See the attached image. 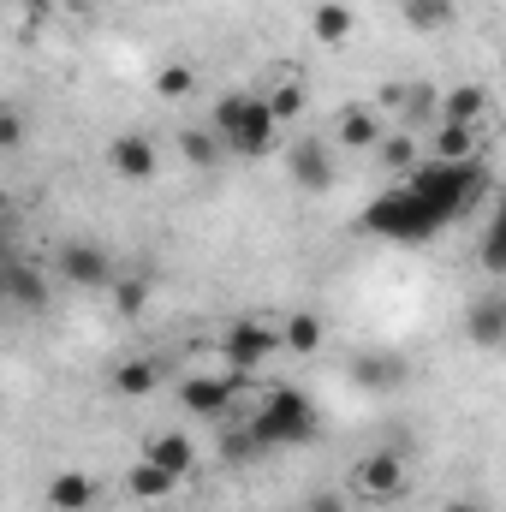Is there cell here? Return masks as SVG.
Wrapping results in <instances>:
<instances>
[{"mask_svg": "<svg viewBox=\"0 0 506 512\" xmlns=\"http://www.w3.org/2000/svg\"><path fill=\"white\" fill-rule=\"evenodd\" d=\"M292 185L298 191H328L334 185V161H328V149L322 143H292Z\"/></svg>", "mask_w": 506, "mask_h": 512, "instance_id": "cell-12", "label": "cell"}, {"mask_svg": "<svg viewBox=\"0 0 506 512\" xmlns=\"http://www.w3.org/2000/svg\"><path fill=\"white\" fill-rule=\"evenodd\" d=\"M155 161H161V155H155V143H149V137H137V131H126V137H114V143H108V167H114L120 179H149V173H155Z\"/></svg>", "mask_w": 506, "mask_h": 512, "instance_id": "cell-11", "label": "cell"}, {"mask_svg": "<svg viewBox=\"0 0 506 512\" xmlns=\"http://www.w3.org/2000/svg\"><path fill=\"white\" fill-rule=\"evenodd\" d=\"M209 137H215L221 155H233V161H262V155H274L280 126H274V114L262 108V96L233 90V96L215 102V114H209Z\"/></svg>", "mask_w": 506, "mask_h": 512, "instance_id": "cell-2", "label": "cell"}, {"mask_svg": "<svg viewBox=\"0 0 506 512\" xmlns=\"http://www.w3.org/2000/svg\"><path fill=\"white\" fill-rule=\"evenodd\" d=\"M48 507L54 512H90L96 507V483L84 471H60V477H48Z\"/></svg>", "mask_w": 506, "mask_h": 512, "instance_id": "cell-15", "label": "cell"}, {"mask_svg": "<svg viewBox=\"0 0 506 512\" xmlns=\"http://www.w3.org/2000/svg\"><path fill=\"white\" fill-rule=\"evenodd\" d=\"M352 483H358L364 501H399L405 495V459L399 453H364L358 471H352Z\"/></svg>", "mask_w": 506, "mask_h": 512, "instance_id": "cell-7", "label": "cell"}, {"mask_svg": "<svg viewBox=\"0 0 506 512\" xmlns=\"http://www.w3.org/2000/svg\"><path fill=\"white\" fill-rule=\"evenodd\" d=\"M447 512H489V507H483V501H453Z\"/></svg>", "mask_w": 506, "mask_h": 512, "instance_id": "cell-33", "label": "cell"}, {"mask_svg": "<svg viewBox=\"0 0 506 512\" xmlns=\"http://www.w3.org/2000/svg\"><path fill=\"white\" fill-rule=\"evenodd\" d=\"M304 512H346V495H334V489H322V495H310Z\"/></svg>", "mask_w": 506, "mask_h": 512, "instance_id": "cell-32", "label": "cell"}, {"mask_svg": "<svg viewBox=\"0 0 506 512\" xmlns=\"http://www.w3.org/2000/svg\"><path fill=\"white\" fill-rule=\"evenodd\" d=\"M346 36H352V6H340V0H322V6H316V42L340 48Z\"/></svg>", "mask_w": 506, "mask_h": 512, "instance_id": "cell-21", "label": "cell"}, {"mask_svg": "<svg viewBox=\"0 0 506 512\" xmlns=\"http://www.w3.org/2000/svg\"><path fill=\"white\" fill-rule=\"evenodd\" d=\"M399 12H405V24L423 30V36H435V30H447V24L459 18L453 0H399Z\"/></svg>", "mask_w": 506, "mask_h": 512, "instance_id": "cell-18", "label": "cell"}, {"mask_svg": "<svg viewBox=\"0 0 506 512\" xmlns=\"http://www.w3.org/2000/svg\"><path fill=\"white\" fill-rule=\"evenodd\" d=\"M0 245H6V233H0Z\"/></svg>", "mask_w": 506, "mask_h": 512, "instance_id": "cell-35", "label": "cell"}, {"mask_svg": "<svg viewBox=\"0 0 506 512\" xmlns=\"http://www.w3.org/2000/svg\"><path fill=\"white\" fill-rule=\"evenodd\" d=\"M280 352V328H268V322H233L227 334H221V358H227V376H256L268 358Z\"/></svg>", "mask_w": 506, "mask_h": 512, "instance_id": "cell-5", "label": "cell"}, {"mask_svg": "<svg viewBox=\"0 0 506 512\" xmlns=\"http://www.w3.org/2000/svg\"><path fill=\"white\" fill-rule=\"evenodd\" d=\"M381 161H387L393 173H411V161H417V143H411V137H393V143H381Z\"/></svg>", "mask_w": 506, "mask_h": 512, "instance_id": "cell-29", "label": "cell"}, {"mask_svg": "<svg viewBox=\"0 0 506 512\" xmlns=\"http://www.w3.org/2000/svg\"><path fill=\"white\" fill-rule=\"evenodd\" d=\"M340 143H346V149H376L381 143L376 114H370V108H346V114H340Z\"/></svg>", "mask_w": 506, "mask_h": 512, "instance_id": "cell-20", "label": "cell"}, {"mask_svg": "<svg viewBox=\"0 0 506 512\" xmlns=\"http://www.w3.org/2000/svg\"><path fill=\"white\" fill-rule=\"evenodd\" d=\"M191 84H197V72H191V66H167V72L155 78V90H161L167 102H179V96H191Z\"/></svg>", "mask_w": 506, "mask_h": 512, "instance_id": "cell-26", "label": "cell"}, {"mask_svg": "<svg viewBox=\"0 0 506 512\" xmlns=\"http://www.w3.org/2000/svg\"><path fill=\"white\" fill-rule=\"evenodd\" d=\"M262 108L274 114V126H286V120H298V114H304V84H274V90L262 96Z\"/></svg>", "mask_w": 506, "mask_h": 512, "instance_id": "cell-24", "label": "cell"}, {"mask_svg": "<svg viewBox=\"0 0 506 512\" xmlns=\"http://www.w3.org/2000/svg\"><path fill=\"white\" fill-rule=\"evenodd\" d=\"M179 149H185V161H191V167H221V143H215L209 131H185V137H179Z\"/></svg>", "mask_w": 506, "mask_h": 512, "instance_id": "cell-25", "label": "cell"}, {"mask_svg": "<svg viewBox=\"0 0 506 512\" xmlns=\"http://www.w3.org/2000/svg\"><path fill=\"white\" fill-rule=\"evenodd\" d=\"M227 459H239V465H245V459H256L251 429H233V435H227Z\"/></svg>", "mask_w": 506, "mask_h": 512, "instance_id": "cell-31", "label": "cell"}, {"mask_svg": "<svg viewBox=\"0 0 506 512\" xmlns=\"http://www.w3.org/2000/svg\"><path fill=\"white\" fill-rule=\"evenodd\" d=\"M322 340H328V328H322V316H310V310H298V316L280 328V346H286V352H298V358L322 352Z\"/></svg>", "mask_w": 506, "mask_h": 512, "instance_id": "cell-17", "label": "cell"}, {"mask_svg": "<svg viewBox=\"0 0 506 512\" xmlns=\"http://www.w3.org/2000/svg\"><path fill=\"white\" fill-rule=\"evenodd\" d=\"M155 382H161V370H155L149 358H131V364H120V370H114V387H120L126 399H149V393H155Z\"/></svg>", "mask_w": 506, "mask_h": 512, "instance_id": "cell-22", "label": "cell"}, {"mask_svg": "<svg viewBox=\"0 0 506 512\" xmlns=\"http://www.w3.org/2000/svg\"><path fill=\"white\" fill-rule=\"evenodd\" d=\"M114 298H120L126 316H137V310L149 304V280H137V274H131V280H114Z\"/></svg>", "mask_w": 506, "mask_h": 512, "instance_id": "cell-27", "label": "cell"}, {"mask_svg": "<svg viewBox=\"0 0 506 512\" xmlns=\"http://www.w3.org/2000/svg\"><path fill=\"white\" fill-rule=\"evenodd\" d=\"M173 489H179V477H167V471L149 465V459H137V465L126 471V495L131 501H167Z\"/></svg>", "mask_w": 506, "mask_h": 512, "instance_id": "cell-16", "label": "cell"}, {"mask_svg": "<svg viewBox=\"0 0 506 512\" xmlns=\"http://www.w3.org/2000/svg\"><path fill=\"white\" fill-rule=\"evenodd\" d=\"M483 268H489V274H501V268H506V256H501V227H489V233H483Z\"/></svg>", "mask_w": 506, "mask_h": 512, "instance_id": "cell-30", "label": "cell"}, {"mask_svg": "<svg viewBox=\"0 0 506 512\" xmlns=\"http://www.w3.org/2000/svg\"><path fill=\"white\" fill-rule=\"evenodd\" d=\"M256 441V453H286V447H304L316 429H322V411L310 393L298 387H268V399L256 405V417L245 423Z\"/></svg>", "mask_w": 506, "mask_h": 512, "instance_id": "cell-3", "label": "cell"}, {"mask_svg": "<svg viewBox=\"0 0 506 512\" xmlns=\"http://www.w3.org/2000/svg\"><path fill=\"white\" fill-rule=\"evenodd\" d=\"M54 268H60L78 292H102V286H114V280H120V274H114V256L102 251V245H66Z\"/></svg>", "mask_w": 506, "mask_h": 512, "instance_id": "cell-6", "label": "cell"}, {"mask_svg": "<svg viewBox=\"0 0 506 512\" xmlns=\"http://www.w3.org/2000/svg\"><path fill=\"white\" fill-rule=\"evenodd\" d=\"M435 161H483L477 126H441V137H435Z\"/></svg>", "mask_w": 506, "mask_h": 512, "instance_id": "cell-19", "label": "cell"}, {"mask_svg": "<svg viewBox=\"0 0 506 512\" xmlns=\"http://www.w3.org/2000/svg\"><path fill=\"white\" fill-rule=\"evenodd\" d=\"M233 387H239V376H191V382H179V399L191 417H221L233 405Z\"/></svg>", "mask_w": 506, "mask_h": 512, "instance_id": "cell-8", "label": "cell"}, {"mask_svg": "<svg viewBox=\"0 0 506 512\" xmlns=\"http://www.w3.org/2000/svg\"><path fill=\"white\" fill-rule=\"evenodd\" d=\"M465 334H471L483 352L506 346V298H501V292H483V298L471 304V316H465Z\"/></svg>", "mask_w": 506, "mask_h": 512, "instance_id": "cell-10", "label": "cell"}, {"mask_svg": "<svg viewBox=\"0 0 506 512\" xmlns=\"http://www.w3.org/2000/svg\"><path fill=\"white\" fill-rule=\"evenodd\" d=\"M6 268H12V251L0 245V292H6Z\"/></svg>", "mask_w": 506, "mask_h": 512, "instance_id": "cell-34", "label": "cell"}, {"mask_svg": "<svg viewBox=\"0 0 506 512\" xmlns=\"http://www.w3.org/2000/svg\"><path fill=\"white\" fill-rule=\"evenodd\" d=\"M143 459H149V465H161L167 477H191L197 447H191L185 435H149V441H143Z\"/></svg>", "mask_w": 506, "mask_h": 512, "instance_id": "cell-13", "label": "cell"}, {"mask_svg": "<svg viewBox=\"0 0 506 512\" xmlns=\"http://www.w3.org/2000/svg\"><path fill=\"white\" fill-rule=\"evenodd\" d=\"M489 114V90L483 84H459L441 96V126H477Z\"/></svg>", "mask_w": 506, "mask_h": 512, "instance_id": "cell-14", "label": "cell"}, {"mask_svg": "<svg viewBox=\"0 0 506 512\" xmlns=\"http://www.w3.org/2000/svg\"><path fill=\"white\" fill-rule=\"evenodd\" d=\"M352 382L393 387V382H405V364H399V358H358V364H352Z\"/></svg>", "mask_w": 506, "mask_h": 512, "instance_id": "cell-23", "label": "cell"}, {"mask_svg": "<svg viewBox=\"0 0 506 512\" xmlns=\"http://www.w3.org/2000/svg\"><path fill=\"white\" fill-rule=\"evenodd\" d=\"M24 137H30V120L18 108H0V149H18Z\"/></svg>", "mask_w": 506, "mask_h": 512, "instance_id": "cell-28", "label": "cell"}, {"mask_svg": "<svg viewBox=\"0 0 506 512\" xmlns=\"http://www.w3.org/2000/svg\"><path fill=\"white\" fill-rule=\"evenodd\" d=\"M364 233H376V239H387V245H429V239H441L447 227L429 215V203L399 179L393 191H381L376 203L364 209Z\"/></svg>", "mask_w": 506, "mask_h": 512, "instance_id": "cell-4", "label": "cell"}, {"mask_svg": "<svg viewBox=\"0 0 506 512\" xmlns=\"http://www.w3.org/2000/svg\"><path fill=\"white\" fill-rule=\"evenodd\" d=\"M405 185L429 203V215H435L441 227H453V221H465L471 209H483V197H489V167H483V161H423V167L405 173Z\"/></svg>", "mask_w": 506, "mask_h": 512, "instance_id": "cell-1", "label": "cell"}, {"mask_svg": "<svg viewBox=\"0 0 506 512\" xmlns=\"http://www.w3.org/2000/svg\"><path fill=\"white\" fill-rule=\"evenodd\" d=\"M48 298H54V292H48V274L12 256V268H6V292H0V304H18V310H48Z\"/></svg>", "mask_w": 506, "mask_h": 512, "instance_id": "cell-9", "label": "cell"}]
</instances>
